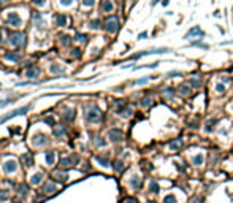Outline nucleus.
Here are the masks:
<instances>
[{
	"mask_svg": "<svg viewBox=\"0 0 233 203\" xmlns=\"http://www.w3.org/2000/svg\"><path fill=\"white\" fill-rule=\"evenodd\" d=\"M5 57L8 59V61H13V62H16V61H19V59H21L19 53H13V51L7 53V54H5Z\"/></svg>",
	"mask_w": 233,
	"mask_h": 203,
	"instance_id": "18",
	"label": "nucleus"
},
{
	"mask_svg": "<svg viewBox=\"0 0 233 203\" xmlns=\"http://www.w3.org/2000/svg\"><path fill=\"white\" fill-rule=\"evenodd\" d=\"M149 191H151V192H155V194H157V192H159V184L155 183V181H152V183L149 184Z\"/></svg>",
	"mask_w": 233,
	"mask_h": 203,
	"instance_id": "38",
	"label": "nucleus"
},
{
	"mask_svg": "<svg viewBox=\"0 0 233 203\" xmlns=\"http://www.w3.org/2000/svg\"><path fill=\"white\" fill-rule=\"evenodd\" d=\"M54 133H56L57 137H62V135H65V129L63 127H54Z\"/></svg>",
	"mask_w": 233,
	"mask_h": 203,
	"instance_id": "36",
	"label": "nucleus"
},
{
	"mask_svg": "<svg viewBox=\"0 0 233 203\" xmlns=\"http://www.w3.org/2000/svg\"><path fill=\"white\" fill-rule=\"evenodd\" d=\"M114 170H116V172H122V170H124V164L121 162V160H116V162H114Z\"/></svg>",
	"mask_w": 233,
	"mask_h": 203,
	"instance_id": "35",
	"label": "nucleus"
},
{
	"mask_svg": "<svg viewBox=\"0 0 233 203\" xmlns=\"http://www.w3.org/2000/svg\"><path fill=\"white\" fill-rule=\"evenodd\" d=\"M228 81H230V78H228V76H222V83H228Z\"/></svg>",
	"mask_w": 233,
	"mask_h": 203,
	"instance_id": "54",
	"label": "nucleus"
},
{
	"mask_svg": "<svg viewBox=\"0 0 233 203\" xmlns=\"http://www.w3.org/2000/svg\"><path fill=\"white\" fill-rule=\"evenodd\" d=\"M33 21L36 26H43V19H42V15L40 13H33Z\"/></svg>",
	"mask_w": 233,
	"mask_h": 203,
	"instance_id": "33",
	"label": "nucleus"
},
{
	"mask_svg": "<svg viewBox=\"0 0 233 203\" xmlns=\"http://www.w3.org/2000/svg\"><path fill=\"white\" fill-rule=\"evenodd\" d=\"M125 108H127V103H125V102H122V100H119V103H116V111L119 113V114H121L122 111H124Z\"/></svg>",
	"mask_w": 233,
	"mask_h": 203,
	"instance_id": "27",
	"label": "nucleus"
},
{
	"mask_svg": "<svg viewBox=\"0 0 233 203\" xmlns=\"http://www.w3.org/2000/svg\"><path fill=\"white\" fill-rule=\"evenodd\" d=\"M216 91L219 92V94L225 92V86H224V83H217V84H216Z\"/></svg>",
	"mask_w": 233,
	"mask_h": 203,
	"instance_id": "40",
	"label": "nucleus"
},
{
	"mask_svg": "<svg viewBox=\"0 0 233 203\" xmlns=\"http://www.w3.org/2000/svg\"><path fill=\"white\" fill-rule=\"evenodd\" d=\"M44 122L49 124V126H54V119L52 118H46V119H44Z\"/></svg>",
	"mask_w": 233,
	"mask_h": 203,
	"instance_id": "51",
	"label": "nucleus"
},
{
	"mask_svg": "<svg viewBox=\"0 0 233 203\" xmlns=\"http://www.w3.org/2000/svg\"><path fill=\"white\" fill-rule=\"evenodd\" d=\"M16 168H17V162L15 159H10V160H7V162L3 164V170H5L7 173H15Z\"/></svg>",
	"mask_w": 233,
	"mask_h": 203,
	"instance_id": "8",
	"label": "nucleus"
},
{
	"mask_svg": "<svg viewBox=\"0 0 233 203\" xmlns=\"http://www.w3.org/2000/svg\"><path fill=\"white\" fill-rule=\"evenodd\" d=\"M95 3V0H83V5L84 7H92Z\"/></svg>",
	"mask_w": 233,
	"mask_h": 203,
	"instance_id": "43",
	"label": "nucleus"
},
{
	"mask_svg": "<svg viewBox=\"0 0 233 203\" xmlns=\"http://www.w3.org/2000/svg\"><path fill=\"white\" fill-rule=\"evenodd\" d=\"M27 192H29L27 184H19V186H17V194H19V195H27Z\"/></svg>",
	"mask_w": 233,
	"mask_h": 203,
	"instance_id": "23",
	"label": "nucleus"
},
{
	"mask_svg": "<svg viewBox=\"0 0 233 203\" xmlns=\"http://www.w3.org/2000/svg\"><path fill=\"white\" fill-rule=\"evenodd\" d=\"M95 159H97V162L102 165V167H109V160L106 157H103V156H97Z\"/></svg>",
	"mask_w": 233,
	"mask_h": 203,
	"instance_id": "22",
	"label": "nucleus"
},
{
	"mask_svg": "<svg viewBox=\"0 0 233 203\" xmlns=\"http://www.w3.org/2000/svg\"><path fill=\"white\" fill-rule=\"evenodd\" d=\"M192 46H198V48H205V49L208 48V45H203V43H200V41H194Z\"/></svg>",
	"mask_w": 233,
	"mask_h": 203,
	"instance_id": "44",
	"label": "nucleus"
},
{
	"mask_svg": "<svg viewBox=\"0 0 233 203\" xmlns=\"http://www.w3.org/2000/svg\"><path fill=\"white\" fill-rule=\"evenodd\" d=\"M10 43L13 46H24L25 45V35L21 34V32H11L10 34Z\"/></svg>",
	"mask_w": 233,
	"mask_h": 203,
	"instance_id": "3",
	"label": "nucleus"
},
{
	"mask_svg": "<svg viewBox=\"0 0 233 203\" xmlns=\"http://www.w3.org/2000/svg\"><path fill=\"white\" fill-rule=\"evenodd\" d=\"M102 10H103L105 13H111V11L114 10V5H113L111 0H105L103 5H102Z\"/></svg>",
	"mask_w": 233,
	"mask_h": 203,
	"instance_id": "14",
	"label": "nucleus"
},
{
	"mask_svg": "<svg viewBox=\"0 0 233 203\" xmlns=\"http://www.w3.org/2000/svg\"><path fill=\"white\" fill-rule=\"evenodd\" d=\"M163 97H165V99H168V100H171L173 97H175V91H173L171 87H167V89L163 91Z\"/></svg>",
	"mask_w": 233,
	"mask_h": 203,
	"instance_id": "24",
	"label": "nucleus"
},
{
	"mask_svg": "<svg viewBox=\"0 0 233 203\" xmlns=\"http://www.w3.org/2000/svg\"><path fill=\"white\" fill-rule=\"evenodd\" d=\"M86 119H87L89 122H100L102 121V111H100L97 107L89 108L87 113H86Z\"/></svg>",
	"mask_w": 233,
	"mask_h": 203,
	"instance_id": "2",
	"label": "nucleus"
},
{
	"mask_svg": "<svg viewBox=\"0 0 233 203\" xmlns=\"http://www.w3.org/2000/svg\"><path fill=\"white\" fill-rule=\"evenodd\" d=\"M7 19H8V24L13 26V27H19L21 26V18L17 13H8V16H7Z\"/></svg>",
	"mask_w": 233,
	"mask_h": 203,
	"instance_id": "6",
	"label": "nucleus"
},
{
	"mask_svg": "<svg viewBox=\"0 0 233 203\" xmlns=\"http://www.w3.org/2000/svg\"><path fill=\"white\" fill-rule=\"evenodd\" d=\"M95 145H97V146H103L105 141L102 140V138H95Z\"/></svg>",
	"mask_w": 233,
	"mask_h": 203,
	"instance_id": "48",
	"label": "nucleus"
},
{
	"mask_svg": "<svg viewBox=\"0 0 233 203\" xmlns=\"http://www.w3.org/2000/svg\"><path fill=\"white\" fill-rule=\"evenodd\" d=\"M76 40L78 41H86V40H87V37H86L84 34H78L76 35Z\"/></svg>",
	"mask_w": 233,
	"mask_h": 203,
	"instance_id": "42",
	"label": "nucleus"
},
{
	"mask_svg": "<svg viewBox=\"0 0 233 203\" xmlns=\"http://www.w3.org/2000/svg\"><path fill=\"white\" fill-rule=\"evenodd\" d=\"M130 186L133 187V189H138L140 187V178L138 176H133L130 179Z\"/></svg>",
	"mask_w": 233,
	"mask_h": 203,
	"instance_id": "32",
	"label": "nucleus"
},
{
	"mask_svg": "<svg viewBox=\"0 0 233 203\" xmlns=\"http://www.w3.org/2000/svg\"><path fill=\"white\" fill-rule=\"evenodd\" d=\"M181 146H182V140H175V141H171L170 145H168V148H170L171 151H176V149H179Z\"/></svg>",
	"mask_w": 233,
	"mask_h": 203,
	"instance_id": "19",
	"label": "nucleus"
},
{
	"mask_svg": "<svg viewBox=\"0 0 233 203\" xmlns=\"http://www.w3.org/2000/svg\"><path fill=\"white\" fill-rule=\"evenodd\" d=\"M54 160H56V154H54V152H48V154H46V164L52 165Z\"/></svg>",
	"mask_w": 233,
	"mask_h": 203,
	"instance_id": "29",
	"label": "nucleus"
},
{
	"mask_svg": "<svg viewBox=\"0 0 233 203\" xmlns=\"http://www.w3.org/2000/svg\"><path fill=\"white\" fill-rule=\"evenodd\" d=\"M59 2H60L62 5H65V7H68V5H71V3H73V0H59Z\"/></svg>",
	"mask_w": 233,
	"mask_h": 203,
	"instance_id": "46",
	"label": "nucleus"
},
{
	"mask_svg": "<svg viewBox=\"0 0 233 203\" xmlns=\"http://www.w3.org/2000/svg\"><path fill=\"white\" fill-rule=\"evenodd\" d=\"M76 160H78L76 156H70V157L60 159V168H68V167H71V165L75 164Z\"/></svg>",
	"mask_w": 233,
	"mask_h": 203,
	"instance_id": "9",
	"label": "nucleus"
},
{
	"mask_svg": "<svg viewBox=\"0 0 233 203\" xmlns=\"http://www.w3.org/2000/svg\"><path fill=\"white\" fill-rule=\"evenodd\" d=\"M203 160H205V156L200 152V154H197L194 159H192V162H194V165H202L203 164Z\"/></svg>",
	"mask_w": 233,
	"mask_h": 203,
	"instance_id": "21",
	"label": "nucleus"
},
{
	"mask_svg": "<svg viewBox=\"0 0 233 203\" xmlns=\"http://www.w3.org/2000/svg\"><path fill=\"white\" fill-rule=\"evenodd\" d=\"M62 43H63V45H68V43H70V37H68V35H63V37H62Z\"/></svg>",
	"mask_w": 233,
	"mask_h": 203,
	"instance_id": "45",
	"label": "nucleus"
},
{
	"mask_svg": "<svg viewBox=\"0 0 233 203\" xmlns=\"http://www.w3.org/2000/svg\"><path fill=\"white\" fill-rule=\"evenodd\" d=\"M178 75H181V73H179V72H168V75H167V76L175 78V76H178Z\"/></svg>",
	"mask_w": 233,
	"mask_h": 203,
	"instance_id": "49",
	"label": "nucleus"
},
{
	"mask_svg": "<svg viewBox=\"0 0 233 203\" xmlns=\"http://www.w3.org/2000/svg\"><path fill=\"white\" fill-rule=\"evenodd\" d=\"M152 97H144L143 100H141V107L143 108H148V107H151V105H152Z\"/></svg>",
	"mask_w": 233,
	"mask_h": 203,
	"instance_id": "25",
	"label": "nucleus"
},
{
	"mask_svg": "<svg viewBox=\"0 0 233 203\" xmlns=\"http://www.w3.org/2000/svg\"><path fill=\"white\" fill-rule=\"evenodd\" d=\"M62 119H65V121H73L75 119V110H65V113L62 114Z\"/></svg>",
	"mask_w": 233,
	"mask_h": 203,
	"instance_id": "16",
	"label": "nucleus"
},
{
	"mask_svg": "<svg viewBox=\"0 0 233 203\" xmlns=\"http://www.w3.org/2000/svg\"><path fill=\"white\" fill-rule=\"evenodd\" d=\"M163 203H178V198L173 195V194H168V195L163 198Z\"/></svg>",
	"mask_w": 233,
	"mask_h": 203,
	"instance_id": "28",
	"label": "nucleus"
},
{
	"mask_svg": "<svg viewBox=\"0 0 233 203\" xmlns=\"http://www.w3.org/2000/svg\"><path fill=\"white\" fill-rule=\"evenodd\" d=\"M203 35H205V34H203V30L200 29L198 26H195L194 29H190V30H189V32H187V34L184 35V38H186V40H190L192 37H194V38H202Z\"/></svg>",
	"mask_w": 233,
	"mask_h": 203,
	"instance_id": "5",
	"label": "nucleus"
},
{
	"mask_svg": "<svg viewBox=\"0 0 233 203\" xmlns=\"http://www.w3.org/2000/svg\"><path fill=\"white\" fill-rule=\"evenodd\" d=\"M49 70H51V73H59V75H60V73L63 72V68H62L60 65H57V64H52Z\"/></svg>",
	"mask_w": 233,
	"mask_h": 203,
	"instance_id": "30",
	"label": "nucleus"
},
{
	"mask_svg": "<svg viewBox=\"0 0 233 203\" xmlns=\"http://www.w3.org/2000/svg\"><path fill=\"white\" fill-rule=\"evenodd\" d=\"M148 80H149V78H141V80L135 81V84H144V83H148Z\"/></svg>",
	"mask_w": 233,
	"mask_h": 203,
	"instance_id": "47",
	"label": "nucleus"
},
{
	"mask_svg": "<svg viewBox=\"0 0 233 203\" xmlns=\"http://www.w3.org/2000/svg\"><path fill=\"white\" fill-rule=\"evenodd\" d=\"M42 191H43L44 194H52L54 191H56V186H54L52 183H46V184H43Z\"/></svg>",
	"mask_w": 233,
	"mask_h": 203,
	"instance_id": "17",
	"label": "nucleus"
},
{
	"mask_svg": "<svg viewBox=\"0 0 233 203\" xmlns=\"http://www.w3.org/2000/svg\"><path fill=\"white\" fill-rule=\"evenodd\" d=\"M117 29H119V19L116 16L106 18V21H105V30L108 34H114V32H117Z\"/></svg>",
	"mask_w": 233,
	"mask_h": 203,
	"instance_id": "1",
	"label": "nucleus"
},
{
	"mask_svg": "<svg viewBox=\"0 0 233 203\" xmlns=\"http://www.w3.org/2000/svg\"><path fill=\"white\" fill-rule=\"evenodd\" d=\"M71 56H75V57H79V49H73V51H71Z\"/></svg>",
	"mask_w": 233,
	"mask_h": 203,
	"instance_id": "52",
	"label": "nucleus"
},
{
	"mask_svg": "<svg viewBox=\"0 0 233 203\" xmlns=\"http://www.w3.org/2000/svg\"><path fill=\"white\" fill-rule=\"evenodd\" d=\"M0 41H2V30H0Z\"/></svg>",
	"mask_w": 233,
	"mask_h": 203,
	"instance_id": "56",
	"label": "nucleus"
},
{
	"mask_svg": "<svg viewBox=\"0 0 233 203\" xmlns=\"http://www.w3.org/2000/svg\"><path fill=\"white\" fill-rule=\"evenodd\" d=\"M29 108L30 107H24V108H19V110H15V111H11L8 116L3 119V121H7V119H10V118H15V116H17V114H24V113H27L29 111Z\"/></svg>",
	"mask_w": 233,
	"mask_h": 203,
	"instance_id": "11",
	"label": "nucleus"
},
{
	"mask_svg": "<svg viewBox=\"0 0 233 203\" xmlns=\"http://www.w3.org/2000/svg\"><path fill=\"white\" fill-rule=\"evenodd\" d=\"M33 3L36 7H42V5H44V0H33Z\"/></svg>",
	"mask_w": 233,
	"mask_h": 203,
	"instance_id": "50",
	"label": "nucleus"
},
{
	"mask_svg": "<svg viewBox=\"0 0 233 203\" xmlns=\"http://www.w3.org/2000/svg\"><path fill=\"white\" fill-rule=\"evenodd\" d=\"M190 83H182V84L179 86V92L182 95H189L190 94Z\"/></svg>",
	"mask_w": 233,
	"mask_h": 203,
	"instance_id": "15",
	"label": "nucleus"
},
{
	"mask_svg": "<svg viewBox=\"0 0 233 203\" xmlns=\"http://www.w3.org/2000/svg\"><path fill=\"white\" fill-rule=\"evenodd\" d=\"M21 162H22V165H25V167H32V165H33V157H32L30 152H25V154H22Z\"/></svg>",
	"mask_w": 233,
	"mask_h": 203,
	"instance_id": "10",
	"label": "nucleus"
},
{
	"mask_svg": "<svg viewBox=\"0 0 233 203\" xmlns=\"http://www.w3.org/2000/svg\"><path fill=\"white\" fill-rule=\"evenodd\" d=\"M42 179H43V173L38 172V173H33V175L30 176V183L33 184V186H36V184L42 183Z\"/></svg>",
	"mask_w": 233,
	"mask_h": 203,
	"instance_id": "13",
	"label": "nucleus"
},
{
	"mask_svg": "<svg viewBox=\"0 0 233 203\" xmlns=\"http://www.w3.org/2000/svg\"><path fill=\"white\" fill-rule=\"evenodd\" d=\"M127 203H138V200H135V198H129V200H127Z\"/></svg>",
	"mask_w": 233,
	"mask_h": 203,
	"instance_id": "55",
	"label": "nucleus"
},
{
	"mask_svg": "<svg viewBox=\"0 0 233 203\" xmlns=\"http://www.w3.org/2000/svg\"><path fill=\"white\" fill-rule=\"evenodd\" d=\"M146 37H148V34H146V32H143V34H140V37H138V38H141V40H143V38H146Z\"/></svg>",
	"mask_w": 233,
	"mask_h": 203,
	"instance_id": "53",
	"label": "nucleus"
},
{
	"mask_svg": "<svg viewBox=\"0 0 233 203\" xmlns=\"http://www.w3.org/2000/svg\"><path fill=\"white\" fill-rule=\"evenodd\" d=\"M40 75V70L36 67H29L25 70V76L27 78H35V76H38Z\"/></svg>",
	"mask_w": 233,
	"mask_h": 203,
	"instance_id": "12",
	"label": "nucleus"
},
{
	"mask_svg": "<svg viewBox=\"0 0 233 203\" xmlns=\"http://www.w3.org/2000/svg\"><path fill=\"white\" fill-rule=\"evenodd\" d=\"M121 116H122V118H129V116H132V110H130L129 107H127V108L124 110V111L121 113Z\"/></svg>",
	"mask_w": 233,
	"mask_h": 203,
	"instance_id": "41",
	"label": "nucleus"
},
{
	"mask_svg": "<svg viewBox=\"0 0 233 203\" xmlns=\"http://www.w3.org/2000/svg\"><path fill=\"white\" fill-rule=\"evenodd\" d=\"M8 198H10V191L0 189V200H8Z\"/></svg>",
	"mask_w": 233,
	"mask_h": 203,
	"instance_id": "34",
	"label": "nucleus"
},
{
	"mask_svg": "<svg viewBox=\"0 0 233 203\" xmlns=\"http://www.w3.org/2000/svg\"><path fill=\"white\" fill-rule=\"evenodd\" d=\"M48 143V137L44 133H36L32 137V145L33 146H44Z\"/></svg>",
	"mask_w": 233,
	"mask_h": 203,
	"instance_id": "4",
	"label": "nucleus"
},
{
	"mask_svg": "<svg viewBox=\"0 0 233 203\" xmlns=\"http://www.w3.org/2000/svg\"><path fill=\"white\" fill-rule=\"evenodd\" d=\"M56 22H57V26H67V18L63 15H57L56 16Z\"/></svg>",
	"mask_w": 233,
	"mask_h": 203,
	"instance_id": "26",
	"label": "nucleus"
},
{
	"mask_svg": "<svg viewBox=\"0 0 233 203\" xmlns=\"http://www.w3.org/2000/svg\"><path fill=\"white\" fill-rule=\"evenodd\" d=\"M90 27H92L94 30H97V29H100V27H102V22H100L98 19H94L92 22H90Z\"/></svg>",
	"mask_w": 233,
	"mask_h": 203,
	"instance_id": "37",
	"label": "nucleus"
},
{
	"mask_svg": "<svg viewBox=\"0 0 233 203\" xmlns=\"http://www.w3.org/2000/svg\"><path fill=\"white\" fill-rule=\"evenodd\" d=\"M13 203H22V202H19V200H16V202H13Z\"/></svg>",
	"mask_w": 233,
	"mask_h": 203,
	"instance_id": "57",
	"label": "nucleus"
},
{
	"mask_svg": "<svg viewBox=\"0 0 233 203\" xmlns=\"http://www.w3.org/2000/svg\"><path fill=\"white\" fill-rule=\"evenodd\" d=\"M108 137L111 141H121L122 138H124V133H122V130H119V129H111Z\"/></svg>",
	"mask_w": 233,
	"mask_h": 203,
	"instance_id": "7",
	"label": "nucleus"
},
{
	"mask_svg": "<svg viewBox=\"0 0 233 203\" xmlns=\"http://www.w3.org/2000/svg\"><path fill=\"white\" fill-rule=\"evenodd\" d=\"M202 83H203L202 80H190V86L195 89V87H200V86H202Z\"/></svg>",
	"mask_w": 233,
	"mask_h": 203,
	"instance_id": "39",
	"label": "nucleus"
},
{
	"mask_svg": "<svg viewBox=\"0 0 233 203\" xmlns=\"http://www.w3.org/2000/svg\"><path fill=\"white\" fill-rule=\"evenodd\" d=\"M216 122H217L216 119H211V121H209V122L206 124V127H205V130H206L208 133H209V132H213V130H214V124H216Z\"/></svg>",
	"mask_w": 233,
	"mask_h": 203,
	"instance_id": "31",
	"label": "nucleus"
},
{
	"mask_svg": "<svg viewBox=\"0 0 233 203\" xmlns=\"http://www.w3.org/2000/svg\"><path fill=\"white\" fill-rule=\"evenodd\" d=\"M52 176L56 178L57 181H62V183H65V181H67V178H68V176H67V173H62V172H56V173L52 175Z\"/></svg>",
	"mask_w": 233,
	"mask_h": 203,
	"instance_id": "20",
	"label": "nucleus"
}]
</instances>
